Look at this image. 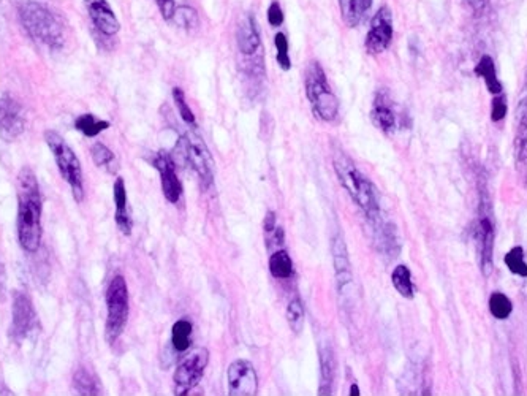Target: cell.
I'll list each match as a JSON object with an SVG mask.
<instances>
[{
  "instance_id": "obj_21",
  "label": "cell",
  "mask_w": 527,
  "mask_h": 396,
  "mask_svg": "<svg viewBox=\"0 0 527 396\" xmlns=\"http://www.w3.org/2000/svg\"><path fill=\"white\" fill-rule=\"evenodd\" d=\"M237 48L244 56H253L260 48V33L253 16H249L244 22H241L237 31Z\"/></svg>"
},
{
  "instance_id": "obj_25",
  "label": "cell",
  "mask_w": 527,
  "mask_h": 396,
  "mask_svg": "<svg viewBox=\"0 0 527 396\" xmlns=\"http://www.w3.org/2000/svg\"><path fill=\"white\" fill-rule=\"evenodd\" d=\"M194 325L190 319H179L171 328V344L178 352H185L192 346Z\"/></svg>"
},
{
  "instance_id": "obj_26",
  "label": "cell",
  "mask_w": 527,
  "mask_h": 396,
  "mask_svg": "<svg viewBox=\"0 0 527 396\" xmlns=\"http://www.w3.org/2000/svg\"><path fill=\"white\" fill-rule=\"evenodd\" d=\"M391 283L401 296L412 300L415 295V287L412 284V273L405 265H398L391 273Z\"/></svg>"
},
{
  "instance_id": "obj_39",
  "label": "cell",
  "mask_w": 527,
  "mask_h": 396,
  "mask_svg": "<svg viewBox=\"0 0 527 396\" xmlns=\"http://www.w3.org/2000/svg\"><path fill=\"white\" fill-rule=\"evenodd\" d=\"M159 5V10L162 16H164V19L170 21L173 19V15H175L176 11V5H175V0H155Z\"/></svg>"
},
{
  "instance_id": "obj_43",
  "label": "cell",
  "mask_w": 527,
  "mask_h": 396,
  "mask_svg": "<svg viewBox=\"0 0 527 396\" xmlns=\"http://www.w3.org/2000/svg\"><path fill=\"white\" fill-rule=\"evenodd\" d=\"M269 235H274V237H273V241H274V243L277 244V246H281V244H283V237H285V235H283V230H282V228L279 227V228H274V232H271Z\"/></svg>"
},
{
  "instance_id": "obj_42",
  "label": "cell",
  "mask_w": 527,
  "mask_h": 396,
  "mask_svg": "<svg viewBox=\"0 0 527 396\" xmlns=\"http://www.w3.org/2000/svg\"><path fill=\"white\" fill-rule=\"evenodd\" d=\"M467 3L471 5L473 11H477V13H480V11H483L486 3H488V0H467Z\"/></svg>"
},
{
  "instance_id": "obj_3",
  "label": "cell",
  "mask_w": 527,
  "mask_h": 396,
  "mask_svg": "<svg viewBox=\"0 0 527 396\" xmlns=\"http://www.w3.org/2000/svg\"><path fill=\"white\" fill-rule=\"evenodd\" d=\"M480 200H478V217L475 225V241H477L478 263L485 276H489L494 269V243H496V227L494 214H492V203L489 192L486 189L483 180H480Z\"/></svg>"
},
{
  "instance_id": "obj_4",
  "label": "cell",
  "mask_w": 527,
  "mask_h": 396,
  "mask_svg": "<svg viewBox=\"0 0 527 396\" xmlns=\"http://www.w3.org/2000/svg\"><path fill=\"white\" fill-rule=\"evenodd\" d=\"M21 21L33 40L56 49L63 47V29L61 22L43 5L36 2L22 5Z\"/></svg>"
},
{
  "instance_id": "obj_33",
  "label": "cell",
  "mask_w": 527,
  "mask_h": 396,
  "mask_svg": "<svg viewBox=\"0 0 527 396\" xmlns=\"http://www.w3.org/2000/svg\"><path fill=\"white\" fill-rule=\"evenodd\" d=\"M91 156L92 160H94V164L97 166H102V168H111V165L116 160L114 152L103 145V143H95V145L92 146Z\"/></svg>"
},
{
  "instance_id": "obj_15",
  "label": "cell",
  "mask_w": 527,
  "mask_h": 396,
  "mask_svg": "<svg viewBox=\"0 0 527 396\" xmlns=\"http://www.w3.org/2000/svg\"><path fill=\"white\" fill-rule=\"evenodd\" d=\"M152 164L160 175L162 191H164L165 198L173 205L178 203L182 195V184L176 175V166H175V162H173L171 156L162 151L155 156Z\"/></svg>"
},
{
  "instance_id": "obj_29",
  "label": "cell",
  "mask_w": 527,
  "mask_h": 396,
  "mask_svg": "<svg viewBox=\"0 0 527 396\" xmlns=\"http://www.w3.org/2000/svg\"><path fill=\"white\" fill-rule=\"evenodd\" d=\"M73 386L78 390L79 395L89 396L100 393V383L97 377L86 368H79L73 374Z\"/></svg>"
},
{
  "instance_id": "obj_13",
  "label": "cell",
  "mask_w": 527,
  "mask_h": 396,
  "mask_svg": "<svg viewBox=\"0 0 527 396\" xmlns=\"http://www.w3.org/2000/svg\"><path fill=\"white\" fill-rule=\"evenodd\" d=\"M26 119L22 106L11 97L0 99V136L5 141H15L24 132Z\"/></svg>"
},
{
  "instance_id": "obj_22",
  "label": "cell",
  "mask_w": 527,
  "mask_h": 396,
  "mask_svg": "<svg viewBox=\"0 0 527 396\" xmlns=\"http://www.w3.org/2000/svg\"><path fill=\"white\" fill-rule=\"evenodd\" d=\"M475 74L480 78H483V81L486 84V89L489 90V94L492 95H499L503 93V86L501 83L499 77H497L496 72V65L492 57L485 54L482 56V59L478 61V64L475 65Z\"/></svg>"
},
{
  "instance_id": "obj_18",
  "label": "cell",
  "mask_w": 527,
  "mask_h": 396,
  "mask_svg": "<svg viewBox=\"0 0 527 396\" xmlns=\"http://www.w3.org/2000/svg\"><path fill=\"white\" fill-rule=\"evenodd\" d=\"M370 116H372L374 124L377 125L382 132H385V134H393V132L396 130V113L391 106L390 97H388L384 90H380V93L375 95L372 114H370Z\"/></svg>"
},
{
  "instance_id": "obj_31",
  "label": "cell",
  "mask_w": 527,
  "mask_h": 396,
  "mask_svg": "<svg viewBox=\"0 0 527 396\" xmlns=\"http://www.w3.org/2000/svg\"><path fill=\"white\" fill-rule=\"evenodd\" d=\"M503 262H505L507 268L513 274H517V276L521 278H527V263L524 258V249L521 248V246H514V248L510 249L505 254Z\"/></svg>"
},
{
  "instance_id": "obj_44",
  "label": "cell",
  "mask_w": 527,
  "mask_h": 396,
  "mask_svg": "<svg viewBox=\"0 0 527 396\" xmlns=\"http://www.w3.org/2000/svg\"><path fill=\"white\" fill-rule=\"evenodd\" d=\"M349 395H350V396H353V395H355V396H360V388H358L356 383H352Z\"/></svg>"
},
{
  "instance_id": "obj_8",
  "label": "cell",
  "mask_w": 527,
  "mask_h": 396,
  "mask_svg": "<svg viewBox=\"0 0 527 396\" xmlns=\"http://www.w3.org/2000/svg\"><path fill=\"white\" fill-rule=\"evenodd\" d=\"M207 361H210V352L205 347H195L189 350V354L179 360L176 372L173 376L175 393L178 396L187 395L190 388L198 386L203 372H205L207 366Z\"/></svg>"
},
{
  "instance_id": "obj_16",
  "label": "cell",
  "mask_w": 527,
  "mask_h": 396,
  "mask_svg": "<svg viewBox=\"0 0 527 396\" xmlns=\"http://www.w3.org/2000/svg\"><path fill=\"white\" fill-rule=\"evenodd\" d=\"M86 3H88L91 19L98 31L105 35H114L119 32L120 24L107 0H86Z\"/></svg>"
},
{
  "instance_id": "obj_37",
  "label": "cell",
  "mask_w": 527,
  "mask_h": 396,
  "mask_svg": "<svg viewBox=\"0 0 527 396\" xmlns=\"http://www.w3.org/2000/svg\"><path fill=\"white\" fill-rule=\"evenodd\" d=\"M508 106H507V99L502 94L494 95L491 103V120L492 122H499L503 118L507 116Z\"/></svg>"
},
{
  "instance_id": "obj_20",
  "label": "cell",
  "mask_w": 527,
  "mask_h": 396,
  "mask_svg": "<svg viewBox=\"0 0 527 396\" xmlns=\"http://www.w3.org/2000/svg\"><path fill=\"white\" fill-rule=\"evenodd\" d=\"M374 232L377 237V248L388 257L395 258L401 252V243H399V235L396 227L390 222H374Z\"/></svg>"
},
{
  "instance_id": "obj_9",
  "label": "cell",
  "mask_w": 527,
  "mask_h": 396,
  "mask_svg": "<svg viewBox=\"0 0 527 396\" xmlns=\"http://www.w3.org/2000/svg\"><path fill=\"white\" fill-rule=\"evenodd\" d=\"M182 141L185 156H187V160L192 165L196 176H198L203 191H206L214 182V170H216V164H214L210 149H207L205 140L195 132H187Z\"/></svg>"
},
{
  "instance_id": "obj_1",
  "label": "cell",
  "mask_w": 527,
  "mask_h": 396,
  "mask_svg": "<svg viewBox=\"0 0 527 396\" xmlns=\"http://www.w3.org/2000/svg\"><path fill=\"white\" fill-rule=\"evenodd\" d=\"M18 239L26 252H37L42 244V192L33 171L24 166L18 181Z\"/></svg>"
},
{
  "instance_id": "obj_34",
  "label": "cell",
  "mask_w": 527,
  "mask_h": 396,
  "mask_svg": "<svg viewBox=\"0 0 527 396\" xmlns=\"http://www.w3.org/2000/svg\"><path fill=\"white\" fill-rule=\"evenodd\" d=\"M173 19H175V22L179 27L185 29V31H192V29L198 26V15H196V11L190 7L176 8L175 15H173Z\"/></svg>"
},
{
  "instance_id": "obj_2",
  "label": "cell",
  "mask_w": 527,
  "mask_h": 396,
  "mask_svg": "<svg viewBox=\"0 0 527 396\" xmlns=\"http://www.w3.org/2000/svg\"><path fill=\"white\" fill-rule=\"evenodd\" d=\"M334 171L338 175L340 184L349 192L350 197L355 200L361 211L368 216L370 223L382 219L380 214V200L375 186L369 177L364 176L358 166L343 152H338L333 159Z\"/></svg>"
},
{
  "instance_id": "obj_27",
  "label": "cell",
  "mask_w": 527,
  "mask_h": 396,
  "mask_svg": "<svg viewBox=\"0 0 527 396\" xmlns=\"http://www.w3.org/2000/svg\"><path fill=\"white\" fill-rule=\"evenodd\" d=\"M74 127H77L84 136L92 138V136L100 135L102 132H105L107 129L111 127V124L105 119L95 118L94 114H83V116H79L77 120H74Z\"/></svg>"
},
{
  "instance_id": "obj_19",
  "label": "cell",
  "mask_w": 527,
  "mask_h": 396,
  "mask_svg": "<svg viewBox=\"0 0 527 396\" xmlns=\"http://www.w3.org/2000/svg\"><path fill=\"white\" fill-rule=\"evenodd\" d=\"M513 152L518 164H527V95L517 108V132L513 140Z\"/></svg>"
},
{
  "instance_id": "obj_17",
  "label": "cell",
  "mask_w": 527,
  "mask_h": 396,
  "mask_svg": "<svg viewBox=\"0 0 527 396\" xmlns=\"http://www.w3.org/2000/svg\"><path fill=\"white\" fill-rule=\"evenodd\" d=\"M113 195H114V205H116V225L120 232H123L125 237H130L132 235V228H133V222H132V216H130V209H129V200H127V189H125V182L123 177H118L114 182L113 187Z\"/></svg>"
},
{
  "instance_id": "obj_41",
  "label": "cell",
  "mask_w": 527,
  "mask_h": 396,
  "mask_svg": "<svg viewBox=\"0 0 527 396\" xmlns=\"http://www.w3.org/2000/svg\"><path fill=\"white\" fill-rule=\"evenodd\" d=\"M5 295H7V274H5L3 263L0 262V301L5 300Z\"/></svg>"
},
{
  "instance_id": "obj_32",
  "label": "cell",
  "mask_w": 527,
  "mask_h": 396,
  "mask_svg": "<svg viewBox=\"0 0 527 396\" xmlns=\"http://www.w3.org/2000/svg\"><path fill=\"white\" fill-rule=\"evenodd\" d=\"M287 322L294 335H301L304 330V306L299 298H294L287 306Z\"/></svg>"
},
{
  "instance_id": "obj_7",
  "label": "cell",
  "mask_w": 527,
  "mask_h": 396,
  "mask_svg": "<svg viewBox=\"0 0 527 396\" xmlns=\"http://www.w3.org/2000/svg\"><path fill=\"white\" fill-rule=\"evenodd\" d=\"M107 326L105 336L108 344H114L129 320V287L123 276L111 279L107 289Z\"/></svg>"
},
{
  "instance_id": "obj_28",
  "label": "cell",
  "mask_w": 527,
  "mask_h": 396,
  "mask_svg": "<svg viewBox=\"0 0 527 396\" xmlns=\"http://www.w3.org/2000/svg\"><path fill=\"white\" fill-rule=\"evenodd\" d=\"M269 271L277 279H287L293 274V262L287 251H277L269 258Z\"/></svg>"
},
{
  "instance_id": "obj_38",
  "label": "cell",
  "mask_w": 527,
  "mask_h": 396,
  "mask_svg": "<svg viewBox=\"0 0 527 396\" xmlns=\"http://www.w3.org/2000/svg\"><path fill=\"white\" fill-rule=\"evenodd\" d=\"M268 21L273 27H279L283 22V13L281 5L277 2H273L268 8Z\"/></svg>"
},
{
  "instance_id": "obj_5",
  "label": "cell",
  "mask_w": 527,
  "mask_h": 396,
  "mask_svg": "<svg viewBox=\"0 0 527 396\" xmlns=\"http://www.w3.org/2000/svg\"><path fill=\"white\" fill-rule=\"evenodd\" d=\"M306 94L312 105V110L322 120L336 119L339 113V100L329 88L327 74L318 62H310L306 70Z\"/></svg>"
},
{
  "instance_id": "obj_35",
  "label": "cell",
  "mask_w": 527,
  "mask_h": 396,
  "mask_svg": "<svg viewBox=\"0 0 527 396\" xmlns=\"http://www.w3.org/2000/svg\"><path fill=\"white\" fill-rule=\"evenodd\" d=\"M274 45L277 49V64L281 65L282 70H290L292 68V61L290 56H288V40L283 33H277L274 37Z\"/></svg>"
},
{
  "instance_id": "obj_12",
  "label": "cell",
  "mask_w": 527,
  "mask_h": 396,
  "mask_svg": "<svg viewBox=\"0 0 527 396\" xmlns=\"http://www.w3.org/2000/svg\"><path fill=\"white\" fill-rule=\"evenodd\" d=\"M393 40V15L388 7H382L370 21L366 35V49L369 54H380L388 49Z\"/></svg>"
},
{
  "instance_id": "obj_14",
  "label": "cell",
  "mask_w": 527,
  "mask_h": 396,
  "mask_svg": "<svg viewBox=\"0 0 527 396\" xmlns=\"http://www.w3.org/2000/svg\"><path fill=\"white\" fill-rule=\"evenodd\" d=\"M333 252V262H334V271H336V283H338V290L340 296H347V294L353 289V273L349 252L344 238L340 235H336L331 243Z\"/></svg>"
},
{
  "instance_id": "obj_36",
  "label": "cell",
  "mask_w": 527,
  "mask_h": 396,
  "mask_svg": "<svg viewBox=\"0 0 527 396\" xmlns=\"http://www.w3.org/2000/svg\"><path fill=\"white\" fill-rule=\"evenodd\" d=\"M173 99H175L176 108L181 118L184 119V122H187L189 125H195V114L190 110V106L185 102V94L181 88H175L173 89Z\"/></svg>"
},
{
  "instance_id": "obj_23",
  "label": "cell",
  "mask_w": 527,
  "mask_h": 396,
  "mask_svg": "<svg viewBox=\"0 0 527 396\" xmlns=\"http://www.w3.org/2000/svg\"><path fill=\"white\" fill-rule=\"evenodd\" d=\"M372 5V0H339L340 15L349 27H356Z\"/></svg>"
},
{
  "instance_id": "obj_6",
  "label": "cell",
  "mask_w": 527,
  "mask_h": 396,
  "mask_svg": "<svg viewBox=\"0 0 527 396\" xmlns=\"http://www.w3.org/2000/svg\"><path fill=\"white\" fill-rule=\"evenodd\" d=\"M46 145L53 152L54 160L59 168V173L63 180L68 182L72 189L73 198L81 203L84 200V186H83V170H81L79 159L72 151V148L67 145L65 140L54 130H48L45 134Z\"/></svg>"
},
{
  "instance_id": "obj_24",
  "label": "cell",
  "mask_w": 527,
  "mask_h": 396,
  "mask_svg": "<svg viewBox=\"0 0 527 396\" xmlns=\"http://www.w3.org/2000/svg\"><path fill=\"white\" fill-rule=\"evenodd\" d=\"M320 390L318 395H331L334 381L336 360L331 347H322L320 350Z\"/></svg>"
},
{
  "instance_id": "obj_11",
  "label": "cell",
  "mask_w": 527,
  "mask_h": 396,
  "mask_svg": "<svg viewBox=\"0 0 527 396\" xmlns=\"http://www.w3.org/2000/svg\"><path fill=\"white\" fill-rule=\"evenodd\" d=\"M230 396H255L258 392L257 371L247 360H235L227 371Z\"/></svg>"
},
{
  "instance_id": "obj_30",
  "label": "cell",
  "mask_w": 527,
  "mask_h": 396,
  "mask_svg": "<svg viewBox=\"0 0 527 396\" xmlns=\"http://www.w3.org/2000/svg\"><path fill=\"white\" fill-rule=\"evenodd\" d=\"M489 312L497 320H507L513 312V303L502 292H492L489 295Z\"/></svg>"
},
{
  "instance_id": "obj_10",
  "label": "cell",
  "mask_w": 527,
  "mask_h": 396,
  "mask_svg": "<svg viewBox=\"0 0 527 396\" xmlns=\"http://www.w3.org/2000/svg\"><path fill=\"white\" fill-rule=\"evenodd\" d=\"M11 314H13V320H11L13 328H11V331H13V336L18 341L27 340L38 328L37 312L33 309L31 298L24 292H13V309H11Z\"/></svg>"
},
{
  "instance_id": "obj_40",
  "label": "cell",
  "mask_w": 527,
  "mask_h": 396,
  "mask_svg": "<svg viewBox=\"0 0 527 396\" xmlns=\"http://www.w3.org/2000/svg\"><path fill=\"white\" fill-rule=\"evenodd\" d=\"M277 221V216H276V212L274 211H268V212H266V216H265V222H263V228H265V232L266 233H271V232H274V228H276V222Z\"/></svg>"
}]
</instances>
